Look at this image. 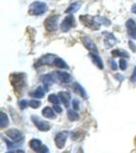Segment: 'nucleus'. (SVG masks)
<instances>
[{"mask_svg": "<svg viewBox=\"0 0 136 153\" xmlns=\"http://www.w3.org/2000/svg\"><path fill=\"white\" fill-rule=\"evenodd\" d=\"M47 10V6L44 2L35 1L29 6V13L32 16H41Z\"/></svg>", "mask_w": 136, "mask_h": 153, "instance_id": "f257e3e1", "label": "nucleus"}, {"mask_svg": "<svg viewBox=\"0 0 136 153\" xmlns=\"http://www.w3.org/2000/svg\"><path fill=\"white\" fill-rule=\"evenodd\" d=\"M81 23H83L86 27L92 29V30H98L100 27V22L98 18H92L90 16H80Z\"/></svg>", "mask_w": 136, "mask_h": 153, "instance_id": "f03ea898", "label": "nucleus"}, {"mask_svg": "<svg viewBox=\"0 0 136 153\" xmlns=\"http://www.w3.org/2000/svg\"><path fill=\"white\" fill-rule=\"evenodd\" d=\"M10 80L12 85L14 86L16 90L21 91L24 88V86L26 85V75H24V74H13L10 76Z\"/></svg>", "mask_w": 136, "mask_h": 153, "instance_id": "7ed1b4c3", "label": "nucleus"}, {"mask_svg": "<svg viewBox=\"0 0 136 153\" xmlns=\"http://www.w3.org/2000/svg\"><path fill=\"white\" fill-rule=\"evenodd\" d=\"M58 56L54 55V54H46L43 57H41L38 61L36 62V66L39 65H56L58 60Z\"/></svg>", "mask_w": 136, "mask_h": 153, "instance_id": "20e7f679", "label": "nucleus"}, {"mask_svg": "<svg viewBox=\"0 0 136 153\" xmlns=\"http://www.w3.org/2000/svg\"><path fill=\"white\" fill-rule=\"evenodd\" d=\"M58 16H49L48 19H46L45 23V28L49 32H54L58 30Z\"/></svg>", "mask_w": 136, "mask_h": 153, "instance_id": "39448f33", "label": "nucleus"}, {"mask_svg": "<svg viewBox=\"0 0 136 153\" xmlns=\"http://www.w3.org/2000/svg\"><path fill=\"white\" fill-rule=\"evenodd\" d=\"M75 26V19L73 16H66V19H64V22L61 25V29L63 32H68L69 30H71L73 27Z\"/></svg>", "mask_w": 136, "mask_h": 153, "instance_id": "423d86ee", "label": "nucleus"}, {"mask_svg": "<svg viewBox=\"0 0 136 153\" xmlns=\"http://www.w3.org/2000/svg\"><path fill=\"white\" fill-rule=\"evenodd\" d=\"M82 43L91 52L97 53V48H96V45L94 44V42L92 41V39H90L89 37H82Z\"/></svg>", "mask_w": 136, "mask_h": 153, "instance_id": "0eeeda50", "label": "nucleus"}, {"mask_svg": "<svg viewBox=\"0 0 136 153\" xmlns=\"http://www.w3.org/2000/svg\"><path fill=\"white\" fill-rule=\"evenodd\" d=\"M126 28H127L128 34L132 37L133 39H136V24L133 19H129L126 23Z\"/></svg>", "mask_w": 136, "mask_h": 153, "instance_id": "6e6552de", "label": "nucleus"}, {"mask_svg": "<svg viewBox=\"0 0 136 153\" xmlns=\"http://www.w3.org/2000/svg\"><path fill=\"white\" fill-rule=\"evenodd\" d=\"M54 75H55L56 80L64 83H69L72 79L71 76L68 73H64V71H54Z\"/></svg>", "mask_w": 136, "mask_h": 153, "instance_id": "1a4fd4ad", "label": "nucleus"}, {"mask_svg": "<svg viewBox=\"0 0 136 153\" xmlns=\"http://www.w3.org/2000/svg\"><path fill=\"white\" fill-rule=\"evenodd\" d=\"M103 37H105V44H107L108 47H112L114 44L116 43V40H117L116 37L112 33H110V32H103Z\"/></svg>", "mask_w": 136, "mask_h": 153, "instance_id": "9d476101", "label": "nucleus"}, {"mask_svg": "<svg viewBox=\"0 0 136 153\" xmlns=\"http://www.w3.org/2000/svg\"><path fill=\"white\" fill-rule=\"evenodd\" d=\"M32 120H33L34 122H35V125L37 126V128H38L39 130H41V131H47L49 129V125L46 122L40 120L38 117H32Z\"/></svg>", "mask_w": 136, "mask_h": 153, "instance_id": "9b49d317", "label": "nucleus"}, {"mask_svg": "<svg viewBox=\"0 0 136 153\" xmlns=\"http://www.w3.org/2000/svg\"><path fill=\"white\" fill-rule=\"evenodd\" d=\"M46 91H47V87H42V86H40V87L37 88L34 92L30 93V95L34 98H42L44 96V94H45Z\"/></svg>", "mask_w": 136, "mask_h": 153, "instance_id": "f8f14e48", "label": "nucleus"}, {"mask_svg": "<svg viewBox=\"0 0 136 153\" xmlns=\"http://www.w3.org/2000/svg\"><path fill=\"white\" fill-rule=\"evenodd\" d=\"M90 58L91 60L93 61V63L97 66V68H103V63H102V60H101V58L99 57V55H98L97 53H94V52H91L90 53Z\"/></svg>", "mask_w": 136, "mask_h": 153, "instance_id": "ddd939ff", "label": "nucleus"}, {"mask_svg": "<svg viewBox=\"0 0 136 153\" xmlns=\"http://www.w3.org/2000/svg\"><path fill=\"white\" fill-rule=\"evenodd\" d=\"M66 138H67L66 133H59V134L56 136L55 143H56V145H58V148L64 147V145H65V143H66Z\"/></svg>", "mask_w": 136, "mask_h": 153, "instance_id": "4468645a", "label": "nucleus"}, {"mask_svg": "<svg viewBox=\"0 0 136 153\" xmlns=\"http://www.w3.org/2000/svg\"><path fill=\"white\" fill-rule=\"evenodd\" d=\"M58 96L61 98V102L66 105V107H68L69 104H70V99H71L70 94H69L68 92H59Z\"/></svg>", "mask_w": 136, "mask_h": 153, "instance_id": "2eb2a0df", "label": "nucleus"}, {"mask_svg": "<svg viewBox=\"0 0 136 153\" xmlns=\"http://www.w3.org/2000/svg\"><path fill=\"white\" fill-rule=\"evenodd\" d=\"M81 5H82V2H80V1L74 2V3H72L71 5L68 7V9L66 10V12L67 13H74V12L79 10V8L81 7Z\"/></svg>", "mask_w": 136, "mask_h": 153, "instance_id": "dca6fc26", "label": "nucleus"}, {"mask_svg": "<svg viewBox=\"0 0 136 153\" xmlns=\"http://www.w3.org/2000/svg\"><path fill=\"white\" fill-rule=\"evenodd\" d=\"M73 88H74V90H75V92H76V93H78V94L80 95V96H82V97H84V98L87 97L85 90H84V88L80 85V84L74 83V84H73Z\"/></svg>", "mask_w": 136, "mask_h": 153, "instance_id": "f3484780", "label": "nucleus"}, {"mask_svg": "<svg viewBox=\"0 0 136 153\" xmlns=\"http://www.w3.org/2000/svg\"><path fill=\"white\" fill-rule=\"evenodd\" d=\"M42 114L44 115L45 117H48V118H54L55 117V114H54L53 110L49 107H45L42 111Z\"/></svg>", "mask_w": 136, "mask_h": 153, "instance_id": "a211bd4d", "label": "nucleus"}, {"mask_svg": "<svg viewBox=\"0 0 136 153\" xmlns=\"http://www.w3.org/2000/svg\"><path fill=\"white\" fill-rule=\"evenodd\" d=\"M113 56H115V57H117V56H123V57H128L129 56V54H128L126 51H122L120 50V49H116V50H114L113 52Z\"/></svg>", "mask_w": 136, "mask_h": 153, "instance_id": "6ab92c4d", "label": "nucleus"}, {"mask_svg": "<svg viewBox=\"0 0 136 153\" xmlns=\"http://www.w3.org/2000/svg\"><path fill=\"white\" fill-rule=\"evenodd\" d=\"M58 96H56V95H49L48 96V100H49V102H51V103H53V104H55V105H58V103H59V99H58Z\"/></svg>", "mask_w": 136, "mask_h": 153, "instance_id": "aec40b11", "label": "nucleus"}, {"mask_svg": "<svg viewBox=\"0 0 136 153\" xmlns=\"http://www.w3.org/2000/svg\"><path fill=\"white\" fill-rule=\"evenodd\" d=\"M68 117L71 120H76L79 118V115L77 114V112H75L74 110H70V111L68 112Z\"/></svg>", "mask_w": 136, "mask_h": 153, "instance_id": "412c9836", "label": "nucleus"}, {"mask_svg": "<svg viewBox=\"0 0 136 153\" xmlns=\"http://www.w3.org/2000/svg\"><path fill=\"white\" fill-rule=\"evenodd\" d=\"M7 123H8V118L6 117V115L4 113H1V127H5Z\"/></svg>", "mask_w": 136, "mask_h": 153, "instance_id": "4be33fe9", "label": "nucleus"}, {"mask_svg": "<svg viewBox=\"0 0 136 153\" xmlns=\"http://www.w3.org/2000/svg\"><path fill=\"white\" fill-rule=\"evenodd\" d=\"M29 104L31 105L32 107L37 108V107H38V106H40L41 103H40V101H37V100H34V99H33V100H31V101H30V102H29Z\"/></svg>", "mask_w": 136, "mask_h": 153, "instance_id": "5701e85b", "label": "nucleus"}, {"mask_svg": "<svg viewBox=\"0 0 136 153\" xmlns=\"http://www.w3.org/2000/svg\"><path fill=\"white\" fill-rule=\"evenodd\" d=\"M120 68L121 70L125 71L126 68H127V61L125 60V59H121L120 60Z\"/></svg>", "mask_w": 136, "mask_h": 153, "instance_id": "b1692460", "label": "nucleus"}, {"mask_svg": "<svg viewBox=\"0 0 136 153\" xmlns=\"http://www.w3.org/2000/svg\"><path fill=\"white\" fill-rule=\"evenodd\" d=\"M131 81L134 84H136V66L134 68V71H133L132 76H131Z\"/></svg>", "mask_w": 136, "mask_h": 153, "instance_id": "393cba45", "label": "nucleus"}, {"mask_svg": "<svg viewBox=\"0 0 136 153\" xmlns=\"http://www.w3.org/2000/svg\"><path fill=\"white\" fill-rule=\"evenodd\" d=\"M73 107L75 108V109H78V108H79V101L78 100L75 99L73 101Z\"/></svg>", "mask_w": 136, "mask_h": 153, "instance_id": "a878e982", "label": "nucleus"}, {"mask_svg": "<svg viewBox=\"0 0 136 153\" xmlns=\"http://www.w3.org/2000/svg\"><path fill=\"white\" fill-rule=\"evenodd\" d=\"M129 46L131 48H132V50L134 51V52H136V46H135V44L133 43V41H130L129 42Z\"/></svg>", "mask_w": 136, "mask_h": 153, "instance_id": "bb28decb", "label": "nucleus"}, {"mask_svg": "<svg viewBox=\"0 0 136 153\" xmlns=\"http://www.w3.org/2000/svg\"><path fill=\"white\" fill-rule=\"evenodd\" d=\"M110 63L112 65V68H113V70H117V65H116V62L114 61V59H112V60L110 61Z\"/></svg>", "mask_w": 136, "mask_h": 153, "instance_id": "cd10ccee", "label": "nucleus"}, {"mask_svg": "<svg viewBox=\"0 0 136 153\" xmlns=\"http://www.w3.org/2000/svg\"><path fill=\"white\" fill-rule=\"evenodd\" d=\"M19 105H21L22 108H25V107H26V105H27V101H25V100L21 101V102H19Z\"/></svg>", "mask_w": 136, "mask_h": 153, "instance_id": "c85d7f7f", "label": "nucleus"}, {"mask_svg": "<svg viewBox=\"0 0 136 153\" xmlns=\"http://www.w3.org/2000/svg\"><path fill=\"white\" fill-rule=\"evenodd\" d=\"M54 110H55V111L56 112H61V107H59V106L58 105H55V106H54Z\"/></svg>", "mask_w": 136, "mask_h": 153, "instance_id": "c756f323", "label": "nucleus"}, {"mask_svg": "<svg viewBox=\"0 0 136 153\" xmlns=\"http://www.w3.org/2000/svg\"><path fill=\"white\" fill-rule=\"evenodd\" d=\"M131 11L136 13V4H133L132 5V7H131Z\"/></svg>", "mask_w": 136, "mask_h": 153, "instance_id": "7c9ffc66", "label": "nucleus"}]
</instances>
